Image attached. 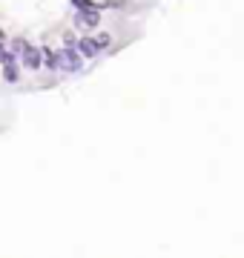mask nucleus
<instances>
[{"label":"nucleus","mask_w":244,"mask_h":258,"mask_svg":"<svg viewBox=\"0 0 244 258\" xmlns=\"http://www.w3.org/2000/svg\"><path fill=\"white\" fill-rule=\"evenodd\" d=\"M57 69H64V72H81L84 69V55L75 46L60 49L57 52Z\"/></svg>","instance_id":"f257e3e1"},{"label":"nucleus","mask_w":244,"mask_h":258,"mask_svg":"<svg viewBox=\"0 0 244 258\" xmlns=\"http://www.w3.org/2000/svg\"><path fill=\"white\" fill-rule=\"evenodd\" d=\"M20 60H23V66H26V69H40V66H43L40 49L32 46V43H23V49H20Z\"/></svg>","instance_id":"f03ea898"},{"label":"nucleus","mask_w":244,"mask_h":258,"mask_svg":"<svg viewBox=\"0 0 244 258\" xmlns=\"http://www.w3.org/2000/svg\"><path fill=\"white\" fill-rule=\"evenodd\" d=\"M98 23H101V15H98V9H78V15H75V26L95 29Z\"/></svg>","instance_id":"7ed1b4c3"},{"label":"nucleus","mask_w":244,"mask_h":258,"mask_svg":"<svg viewBox=\"0 0 244 258\" xmlns=\"http://www.w3.org/2000/svg\"><path fill=\"white\" fill-rule=\"evenodd\" d=\"M40 57H43V66H46L49 72H55V69H57V52H55V49L43 46V49H40Z\"/></svg>","instance_id":"20e7f679"},{"label":"nucleus","mask_w":244,"mask_h":258,"mask_svg":"<svg viewBox=\"0 0 244 258\" xmlns=\"http://www.w3.org/2000/svg\"><path fill=\"white\" fill-rule=\"evenodd\" d=\"M75 49H78V52H81L84 57H95V55H98V49H95L92 37H84V40H78V43H75Z\"/></svg>","instance_id":"39448f33"},{"label":"nucleus","mask_w":244,"mask_h":258,"mask_svg":"<svg viewBox=\"0 0 244 258\" xmlns=\"http://www.w3.org/2000/svg\"><path fill=\"white\" fill-rule=\"evenodd\" d=\"M20 72H18V66H15V60L12 63H3V81L6 83H18Z\"/></svg>","instance_id":"423d86ee"},{"label":"nucleus","mask_w":244,"mask_h":258,"mask_svg":"<svg viewBox=\"0 0 244 258\" xmlns=\"http://www.w3.org/2000/svg\"><path fill=\"white\" fill-rule=\"evenodd\" d=\"M92 43H95V49H98V52H103V49L112 43V35H109V32H98V35L92 37Z\"/></svg>","instance_id":"0eeeda50"},{"label":"nucleus","mask_w":244,"mask_h":258,"mask_svg":"<svg viewBox=\"0 0 244 258\" xmlns=\"http://www.w3.org/2000/svg\"><path fill=\"white\" fill-rule=\"evenodd\" d=\"M72 6H75V9H98L92 0H72Z\"/></svg>","instance_id":"6e6552de"},{"label":"nucleus","mask_w":244,"mask_h":258,"mask_svg":"<svg viewBox=\"0 0 244 258\" xmlns=\"http://www.w3.org/2000/svg\"><path fill=\"white\" fill-rule=\"evenodd\" d=\"M75 43H78V37L72 35V32H66L64 35V46H75Z\"/></svg>","instance_id":"1a4fd4ad"},{"label":"nucleus","mask_w":244,"mask_h":258,"mask_svg":"<svg viewBox=\"0 0 244 258\" xmlns=\"http://www.w3.org/2000/svg\"><path fill=\"white\" fill-rule=\"evenodd\" d=\"M3 40H6V32H3V29H0V43H3Z\"/></svg>","instance_id":"9d476101"}]
</instances>
